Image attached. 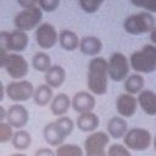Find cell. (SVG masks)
<instances>
[{"label": "cell", "instance_id": "1f68e13d", "mask_svg": "<svg viewBox=\"0 0 156 156\" xmlns=\"http://www.w3.org/2000/svg\"><path fill=\"white\" fill-rule=\"evenodd\" d=\"M13 129L6 123V121L0 122V144H6L11 141Z\"/></svg>", "mask_w": 156, "mask_h": 156}, {"label": "cell", "instance_id": "ab89813d", "mask_svg": "<svg viewBox=\"0 0 156 156\" xmlns=\"http://www.w3.org/2000/svg\"><path fill=\"white\" fill-rule=\"evenodd\" d=\"M4 98H5V87H4L2 82L0 80V102L4 100Z\"/></svg>", "mask_w": 156, "mask_h": 156}, {"label": "cell", "instance_id": "e575fe53", "mask_svg": "<svg viewBox=\"0 0 156 156\" xmlns=\"http://www.w3.org/2000/svg\"><path fill=\"white\" fill-rule=\"evenodd\" d=\"M34 156H55V150L51 147H39L34 152Z\"/></svg>", "mask_w": 156, "mask_h": 156}, {"label": "cell", "instance_id": "9a60e30c", "mask_svg": "<svg viewBox=\"0 0 156 156\" xmlns=\"http://www.w3.org/2000/svg\"><path fill=\"white\" fill-rule=\"evenodd\" d=\"M76 127L84 133H93L98 129L100 124V118L95 112H84L79 113V116L76 119Z\"/></svg>", "mask_w": 156, "mask_h": 156}, {"label": "cell", "instance_id": "603a6c76", "mask_svg": "<svg viewBox=\"0 0 156 156\" xmlns=\"http://www.w3.org/2000/svg\"><path fill=\"white\" fill-rule=\"evenodd\" d=\"M11 144L18 152H23L32 145V135L26 129H17L12 134Z\"/></svg>", "mask_w": 156, "mask_h": 156}, {"label": "cell", "instance_id": "8fae6325", "mask_svg": "<svg viewBox=\"0 0 156 156\" xmlns=\"http://www.w3.org/2000/svg\"><path fill=\"white\" fill-rule=\"evenodd\" d=\"M29 122V111L22 104H13L6 110V123L12 129H23Z\"/></svg>", "mask_w": 156, "mask_h": 156}, {"label": "cell", "instance_id": "836d02e7", "mask_svg": "<svg viewBox=\"0 0 156 156\" xmlns=\"http://www.w3.org/2000/svg\"><path fill=\"white\" fill-rule=\"evenodd\" d=\"M9 40H10V32L0 30V50L9 52Z\"/></svg>", "mask_w": 156, "mask_h": 156}, {"label": "cell", "instance_id": "60d3db41", "mask_svg": "<svg viewBox=\"0 0 156 156\" xmlns=\"http://www.w3.org/2000/svg\"><path fill=\"white\" fill-rule=\"evenodd\" d=\"M11 156H29V155H27V154H24V152H15V154H12Z\"/></svg>", "mask_w": 156, "mask_h": 156}, {"label": "cell", "instance_id": "74e56055", "mask_svg": "<svg viewBox=\"0 0 156 156\" xmlns=\"http://www.w3.org/2000/svg\"><path fill=\"white\" fill-rule=\"evenodd\" d=\"M150 34V40H151V43H152V45H155L156 46V27L149 33Z\"/></svg>", "mask_w": 156, "mask_h": 156}, {"label": "cell", "instance_id": "f1b7e54d", "mask_svg": "<svg viewBox=\"0 0 156 156\" xmlns=\"http://www.w3.org/2000/svg\"><path fill=\"white\" fill-rule=\"evenodd\" d=\"M79 1V6L80 9L85 12V13H95L101 5L104 4L105 0H78Z\"/></svg>", "mask_w": 156, "mask_h": 156}, {"label": "cell", "instance_id": "4fadbf2b", "mask_svg": "<svg viewBox=\"0 0 156 156\" xmlns=\"http://www.w3.org/2000/svg\"><path fill=\"white\" fill-rule=\"evenodd\" d=\"M116 110L118 115L123 118H129L135 115L138 110V101L134 95L128 93L119 94L116 99Z\"/></svg>", "mask_w": 156, "mask_h": 156}, {"label": "cell", "instance_id": "52a82bcc", "mask_svg": "<svg viewBox=\"0 0 156 156\" xmlns=\"http://www.w3.org/2000/svg\"><path fill=\"white\" fill-rule=\"evenodd\" d=\"M108 78L113 82H122L129 76V60L123 52H113L107 61Z\"/></svg>", "mask_w": 156, "mask_h": 156}, {"label": "cell", "instance_id": "e0dca14e", "mask_svg": "<svg viewBox=\"0 0 156 156\" xmlns=\"http://www.w3.org/2000/svg\"><path fill=\"white\" fill-rule=\"evenodd\" d=\"M138 106L144 113L149 116H156V93L150 89H144L138 94Z\"/></svg>", "mask_w": 156, "mask_h": 156}, {"label": "cell", "instance_id": "9c48e42d", "mask_svg": "<svg viewBox=\"0 0 156 156\" xmlns=\"http://www.w3.org/2000/svg\"><path fill=\"white\" fill-rule=\"evenodd\" d=\"M4 68L12 80H21L27 77L29 72V63L21 54L10 52Z\"/></svg>", "mask_w": 156, "mask_h": 156}, {"label": "cell", "instance_id": "7c38bea8", "mask_svg": "<svg viewBox=\"0 0 156 156\" xmlns=\"http://www.w3.org/2000/svg\"><path fill=\"white\" fill-rule=\"evenodd\" d=\"M95 105H96L95 95H93L90 91H85V90L78 91L71 99V107L78 113L91 112L95 108Z\"/></svg>", "mask_w": 156, "mask_h": 156}, {"label": "cell", "instance_id": "d6986e66", "mask_svg": "<svg viewBox=\"0 0 156 156\" xmlns=\"http://www.w3.org/2000/svg\"><path fill=\"white\" fill-rule=\"evenodd\" d=\"M45 84L51 89L60 88L66 80V69L61 65H52L44 76Z\"/></svg>", "mask_w": 156, "mask_h": 156}, {"label": "cell", "instance_id": "8d00e7d4", "mask_svg": "<svg viewBox=\"0 0 156 156\" xmlns=\"http://www.w3.org/2000/svg\"><path fill=\"white\" fill-rule=\"evenodd\" d=\"M7 56H9V52H6L4 50H0V68L5 67L6 61H7Z\"/></svg>", "mask_w": 156, "mask_h": 156}, {"label": "cell", "instance_id": "3957f363", "mask_svg": "<svg viewBox=\"0 0 156 156\" xmlns=\"http://www.w3.org/2000/svg\"><path fill=\"white\" fill-rule=\"evenodd\" d=\"M155 27L156 26L154 15L145 11L128 16L123 22V29L130 35H141L150 33Z\"/></svg>", "mask_w": 156, "mask_h": 156}, {"label": "cell", "instance_id": "ba28073f", "mask_svg": "<svg viewBox=\"0 0 156 156\" xmlns=\"http://www.w3.org/2000/svg\"><path fill=\"white\" fill-rule=\"evenodd\" d=\"M33 93H34V87L27 79L12 80L5 87V95L16 104L24 102L32 99Z\"/></svg>", "mask_w": 156, "mask_h": 156}, {"label": "cell", "instance_id": "7402d4cb", "mask_svg": "<svg viewBox=\"0 0 156 156\" xmlns=\"http://www.w3.org/2000/svg\"><path fill=\"white\" fill-rule=\"evenodd\" d=\"M79 40L77 33L71 29H62L58 33V44L66 51H74L79 48Z\"/></svg>", "mask_w": 156, "mask_h": 156}, {"label": "cell", "instance_id": "ffe728a7", "mask_svg": "<svg viewBox=\"0 0 156 156\" xmlns=\"http://www.w3.org/2000/svg\"><path fill=\"white\" fill-rule=\"evenodd\" d=\"M128 123L127 119L121 117V116H113L108 119L107 126H106V133L108 136L113 139H121L126 135L128 130Z\"/></svg>", "mask_w": 156, "mask_h": 156}, {"label": "cell", "instance_id": "7a4b0ae2", "mask_svg": "<svg viewBox=\"0 0 156 156\" xmlns=\"http://www.w3.org/2000/svg\"><path fill=\"white\" fill-rule=\"evenodd\" d=\"M130 68L139 74H149L156 71V46L152 44L144 45L140 50L129 56Z\"/></svg>", "mask_w": 156, "mask_h": 156}, {"label": "cell", "instance_id": "d590c367", "mask_svg": "<svg viewBox=\"0 0 156 156\" xmlns=\"http://www.w3.org/2000/svg\"><path fill=\"white\" fill-rule=\"evenodd\" d=\"M39 0H17V4L22 7V9H30V7H35L38 5Z\"/></svg>", "mask_w": 156, "mask_h": 156}, {"label": "cell", "instance_id": "5bb4252c", "mask_svg": "<svg viewBox=\"0 0 156 156\" xmlns=\"http://www.w3.org/2000/svg\"><path fill=\"white\" fill-rule=\"evenodd\" d=\"M43 136L49 146H56V147L63 144L65 139L67 138L55 121L45 124V127L43 128Z\"/></svg>", "mask_w": 156, "mask_h": 156}, {"label": "cell", "instance_id": "f546056e", "mask_svg": "<svg viewBox=\"0 0 156 156\" xmlns=\"http://www.w3.org/2000/svg\"><path fill=\"white\" fill-rule=\"evenodd\" d=\"M107 156H132V152L129 149H127L123 144H111L106 150Z\"/></svg>", "mask_w": 156, "mask_h": 156}, {"label": "cell", "instance_id": "484cf974", "mask_svg": "<svg viewBox=\"0 0 156 156\" xmlns=\"http://www.w3.org/2000/svg\"><path fill=\"white\" fill-rule=\"evenodd\" d=\"M52 66L51 62V57L49 54L44 52V51H38L37 54L33 55L32 57V67L41 73H45L50 67Z\"/></svg>", "mask_w": 156, "mask_h": 156}, {"label": "cell", "instance_id": "f35d334b", "mask_svg": "<svg viewBox=\"0 0 156 156\" xmlns=\"http://www.w3.org/2000/svg\"><path fill=\"white\" fill-rule=\"evenodd\" d=\"M6 121V108L0 105V122Z\"/></svg>", "mask_w": 156, "mask_h": 156}, {"label": "cell", "instance_id": "44dd1931", "mask_svg": "<svg viewBox=\"0 0 156 156\" xmlns=\"http://www.w3.org/2000/svg\"><path fill=\"white\" fill-rule=\"evenodd\" d=\"M69 108H71V99L65 93H58L52 98L50 102V111L56 117L66 116Z\"/></svg>", "mask_w": 156, "mask_h": 156}, {"label": "cell", "instance_id": "ac0fdd59", "mask_svg": "<svg viewBox=\"0 0 156 156\" xmlns=\"http://www.w3.org/2000/svg\"><path fill=\"white\" fill-rule=\"evenodd\" d=\"M78 49L80 50L83 55L95 57L102 50V41L95 35H87V37L80 38Z\"/></svg>", "mask_w": 156, "mask_h": 156}, {"label": "cell", "instance_id": "d4e9b609", "mask_svg": "<svg viewBox=\"0 0 156 156\" xmlns=\"http://www.w3.org/2000/svg\"><path fill=\"white\" fill-rule=\"evenodd\" d=\"M145 88V79L143 74L139 73H132L124 79V90L126 93L130 95L139 94Z\"/></svg>", "mask_w": 156, "mask_h": 156}, {"label": "cell", "instance_id": "2e32d148", "mask_svg": "<svg viewBox=\"0 0 156 156\" xmlns=\"http://www.w3.org/2000/svg\"><path fill=\"white\" fill-rule=\"evenodd\" d=\"M29 44V37L27 32L15 29L10 32V40H9V54H21L23 52Z\"/></svg>", "mask_w": 156, "mask_h": 156}, {"label": "cell", "instance_id": "b9f144b4", "mask_svg": "<svg viewBox=\"0 0 156 156\" xmlns=\"http://www.w3.org/2000/svg\"><path fill=\"white\" fill-rule=\"evenodd\" d=\"M152 145H154V149H155V151H156V135L152 138Z\"/></svg>", "mask_w": 156, "mask_h": 156}, {"label": "cell", "instance_id": "277c9868", "mask_svg": "<svg viewBox=\"0 0 156 156\" xmlns=\"http://www.w3.org/2000/svg\"><path fill=\"white\" fill-rule=\"evenodd\" d=\"M152 144L150 130L140 127L130 128L123 136V145L130 151H145Z\"/></svg>", "mask_w": 156, "mask_h": 156}, {"label": "cell", "instance_id": "6da1fadb", "mask_svg": "<svg viewBox=\"0 0 156 156\" xmlns=\"http://www.w3.org/2000/svg\"><path fill=\"white\" fill-rule=\"evenodd\" d=\"M107 61L101 56L93 57L88 63L87 85L93 95H105L108 89Z\"/></svg>", "mask_w": 156, "mask_h": 156}, {"label": "cell", "instance_id": "30bf717a", "mask_svg": "<svg viewBox=\"0 0 156 156\" xmlns=\"http://www.w3.org/2000/svg\"><path fill=\"white\" fill-rule=\"evenodd\" d=\"M35 41L41 49H51L58 41V33L51 23L43 22L35 29Z\"/></svg>", "mask_w": 156, "mask_h": 156}, {"label": "cell", "instance_id": "cb8c5ba5", "mask_svg": "<svg viewBox=\"0 0 156 156\" xmlns=\"http://www.w3.org/2000/svg\"><path fill=\"white\" fill-rule=\"evenodd\" d=\"M52 98H54V91L46 84H40L37 88H34V93H33V96H32L34 104L40 106V107L50 105Z\"/></svg>", "mask_w": 156, "mask_h": 156}, {"label": "cell", "instance_id": "d6a6232c", "mask_svg": "<svg viewBox=\"0 0 156 156\" xmlns=\"http://www.w3.org/2000/svg\"><path fill=\"white\" fill-rule=\"evenodd\" d=\"M38 5L41 9V11L54 12L60 6V0H39Z\"/></svg>", "mask_w": 156, "mask_h": 156}, {"label": "cell", "instance_id": "4316f807", "mask_svg": "<svg viewBox=\"0 0 156 156\" xmlns=\"http://www.w3.org/2000/svg\"><path fill=\"white\" fill-rule=\"evenodd\" d=\"M55 156H84V150L77 144H61L56 147Z\"/></svg>", "mask_w": 156, "mask_h": 156}, {"label": "cell", "instance_id": "5b68a950", "mask_svg": "<svg viewBox=\"0 0 156 156\" xmlns=\"http://www.w3.org/2000/svg\"><path fill=\"white\" fill-rule=\"evenodd\" d=\"M43 20V11L39 6L23 9L18 13H16L13 18V23L16 29L29 32L32 29H37V27L41 23Z\"/></svg>", "mask_w": 156, "mask_h": 156}, {"label": "cell", "instance_id": "83f0119b", "mask_svg": "<svg viewBox=\"0 0 156 156\" xmlns=\"http://www.w3.org/2000/svg\"><path fill=\"white\" fill-rule=\"evenodd\" d=\"M55 122L58 124V127L62 129V132L66 134V136L71 135L72 132H73V129H74V127H76L74 121H73L71 117H68V116L57 117V118L55 119Z\"/></svg>", "mask_w": 156, "mask_h": 156}, {"label": "cell", "instance_id": "8992f818", "mask_svg": "<svg viewBox=\"0 0 156 156\" xmlns=\"http://www.w3.org/2000/svg\"><path fill=\"white\" fill-rule=\"evenodd\" d=\"M110 143V136L104 130L90 133L84 140V156H107L106 149Z\"/></svg>", "mask_w": 156, "mask_h": 156}, {"label": "cell", "instance_id": "4dcf8cb0", "mask_svg": "<svg viewBox=\"0 0 156 156\" xmlns=\"http://www.w3.org/2000/svg\"><path fill=\"white\" fill-rule=\"evenodd\" d=\"M130 2L149 13H156V0H130Z\"/></svg>", "mask_w": 156, "mask_h": 156}]
</instances>
